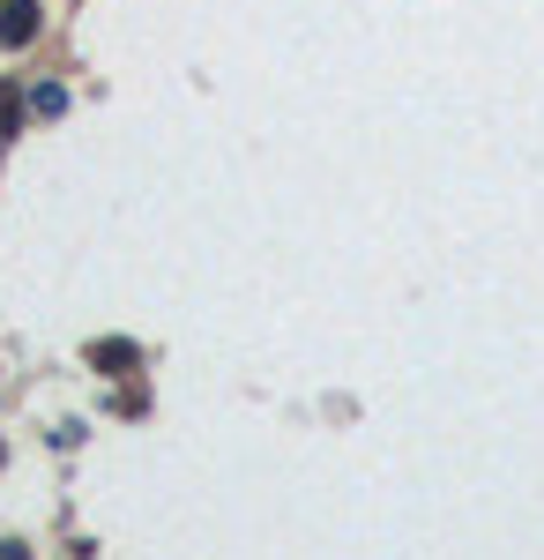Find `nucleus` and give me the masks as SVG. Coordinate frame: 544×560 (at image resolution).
<instances>
[{
  "instance_id": "obj_2",
  "label": "nucleus",
  "mask_w": 544,
  "mask_h": 560,
  "mask_svg": "<svg viewBox=\"0 0 544 560\" xmlns=\"http://www.w3.org/2000/svg\"><path fill=\"white\" fill-rule=\"evenodd\" d=\"M90 359H97V366H134L142 351H134V345H90Z\"/></svg>"
},
{
  "instance_id": "obj_1",
  "label": "nucleus",
  "mask_w": 544,
  "mask_h": 560,
  "mask_svg": "<svg viewBox=\"0 0 544 560\" xmlns=\"http://www.w3.org/2000/svg\"><path fill=\"white\" fill-rule=\"evenodd\" d=\"M38 0H0V52H23V45L38 38Z\"/></svg>"
},
{
  "instance_id": "obj_3",
  "label": "nucleus",
  "mask_w": 544,
  "mask_h": 560,
  "mask_svg": "<svg viewBox=\"0 0 544 560\" xmlns=\"http://www.w3.org/2000/svg\"><path fill=\"white\" fill-rule=\"evenodd\" d=\"M31 105H38V113H60V105H68V90H52V83H38V90H31Z\"/></svg>"
}]
</instances>
